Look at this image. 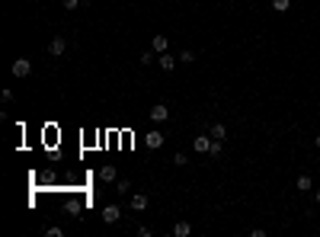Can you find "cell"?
Masks as SVG:
<instances>
[{
    "instance_id": "obj_1",
    "label": "cell",
    "mask_w": 320,
    "mask_h": 237,
    "mask_svg": "<svg viewBox=\"0 0 320 237\" xmlns=\"http://www.w3.org/2000/svg\"><path fill=\"white\" fill-rule=\"evenodd\" d=\"M10 71H13V77H29L32 74V61L29 58H16V61L10 64Z\"/></svg>"
},
{
    "instance_id": "obj_2",
    "label": "cell",
    "mask_w": 320,
    "mask_h": 237,
    "mask_svg": "<svg viewBox=\"0 0 320 237\" xmlns=\"http://www.w3.org/2000/svg\"><path fill=\"white\" fill-rule=\"evenodd\" d=\"M192 151H196V154H208V151H212V135L192 138Z\"/></svg>"
},
{
    "instance_id": "obj_3",
    "label": "cell",
    "mask_w": 320,
    "mask_h": 237,
    "mask_svg": "<svg viewBox=\"0 0 320 237\" xmlns=\"http://www.w3.org/2000/svg\"><path fill=\"white\" fill-rule=\"evenodd\" d=\"M147 115H151L154 122H167V119H170V106H167V103H157V106H151Z\"/></svg>"
},
{
    "instance_id": "obj_4",
    "label": "cell",
    "mask_w": 320,
    "mask_h": 237,
    "mask_svg": "<svg viewBox=\"0 0 320 237\" xmlns=\"http://www.w3.org/2000/svg\"><path fill=\"white\" fill-rule=\"evenodd\" d=\"M144 141H147V147H151V151H157V147H163V141H167V138H163V131L154 128V131H147Z\"/></svg>"
},
{
    "instance_id": "obj_5",
    "label": "cell",
    "mask_w": 320,
    "mask_h": 237,
    "mask_svg": "<svg viewBox=\"0 0 320 237\" xmlns=\"http://www.w3.org/2000/svg\"><path fill=\"white\" fill-rule=\"evenodd\" d=\"M64 48H68V38H64V36H54L52 42H48V52H52L54 58H58V55H64Z\"/></svg>"
},
{
    "instance_id": "obj_6",
    "label": "cell",
    "mask_w": 320,
    "mask_h": 237,
    "mask_svg": "<svg viewBox=\"0 0 320 237\" xmlns=\"http://www.w3.org/2000/svg\"><path fill=\"white\" fill-rule=\"evenodd\" d=\"M119 218H122V208H119V205H106V208H103V221H106V224H115Z\"/></svg>"
},
{
    "instance_id": "obj_7",
    "label": "cell",
    "mask_w": 320,
    "mask_h": 237,
    "mask_svg": "<svg viewBox=\"0 0 320 237\" xmlns=\"http://www.w3.org/2000/svg\"><path fill=\"white\" fill-rule=\"evenodd\" d=\"M99 180H103V183H115V180H119V170H115L112 164H106V167L99 170Z\"/></svg>"
},
{
    "instance_id": "obj_8",
    "label": "cell",
    "mask_w": 320,
    "mask_h": 237,
    "mask_svg": "<svg viewBox=\"0 0 320 237\" xmlns=\"http://www.w3.org/2000/svg\"><path fill=\"white\" fill-rule=\"evenodd\" d=\"M128 205L135 208V212H144V208H147V196H144V192H135V196L128 199Z\"/></svg>"
},
{
    "instance_id": "obj_9",
    "label": "cell",
    "mask_w": 320,
    "mask_h": 237,
    "mask_svg": "<svg viewBox=\"0 0 320 237\" xmlns=\"http://www.w3.org/2000/svg\"><path fill=\"white\" fill-rule=\"evenodd\" d=\"M151 48H154L157 55H163V52L170 48V38H167V36H154V38H151Z\"/></svg>"
},
{
    "instance_id": "obj_10",
    "label": "cell",
    "mask_w": 320,
    "mask_h": 237,
    "mask_svg": "<svg viewBox=\"0 0 320 237\" xmlns=\"http://www.w3.org/2000/svg\"><path fill=\"white\" fill-rule=\"evenodd\" d=\"M192 234V224L189 221H176L173 224V237H189Z\"/></svg>"
},
{
    "instance_id": "obj_11",
    "label": "cell",
    "mask_w": 320,
    "mask_h": 237,
    "mask_svg": "<svg viewBox=\"0 0 320 237\" xmlns=\"http://www.w3.org/2000/svg\"><path fill=\"white\" fill-rule=\"evenodd\" d=\"M157 64H160V68H163V71H173V68H176V61H173V55H170V52L157 55Z\"/></svg>"
},
{
    "instance_id": "obj_12",
    "label": "cell",
    "mask_w": 320,
    "mask_h": 237,
    "mask_svg": "<svg viewBox=\"0 0 320 237\" xmlns=\"http://www.w3.org/2000/svg\"><path fill=\"white\" fill-rule=\"evenodd\" d=\"M208 135H212V138H218V141H224V138H228V128H224L221 122H214V125H212V131H208Z\"/></svg>"
},
{
    "instance_id": "obj_13",
    "label": "cell",
    "mask_w": 320,
    "mask_h": 237,
    "mask_svg": "<svg viewBox=\"0 0 320 237\" xmlns=\"http://www.w3.org/2000/svg\"><path fill=\"white\" fill-rule=\"evenodd\" d=\"M298 189H301V192L314 189V180H311V176H307V173H301V176H298Z\"/></svg>"
},
{
    "instance_id": "obj_14",
    "label": "cell",
    "mask_w": 320,
    "mask_h": 237,
    "mask_svg": "<svg viewBox=\"0 0 320 237\" xmlns=\"http://www.w3.org/2000/svg\"><path fill=\"white\" fill-rule=\"evenodd\" d=\"M221 151H224V141L212 138V151H208V157H221Z\"/></svg>"
},
{
    "instance_id": "obj_15",
    "label": "cell",
    "mask_w": 320,
    "mask_h": 237,
    "mask_svg": "<svg viewBox=\"0 0 320 237\" xmlns=\"http://www.w3.org/2000/svg\"><path fill=\"white\" fill-rule=\"evenodd\" d=\"M288 7H291V0H272V10H275V13H288Z\"/></svg>"
},
{
    "instance_id": "obj_16",
    "label": "cell",
    "mask_w": 320,
    "mask_h": 237,
    "mask_svg": "<svg viewBox=\"0 0 320 237\" xmlns=\"http://www.w3.org/2000/svg\"><path fill=\"white\" fill-rule=\"evenodd\" d=\"M154 61H157V52H154V48H151V52H144V55H141V64H154Z\"/></svg>"
},
{
    "instance_id": "obj_17",
    "label": "cell",
    "mask_w": 320,
    "mask_h": 237,
    "mask_svg": "<svg viewBox=\"0 0 320 237\" xmlns=\"http://www.w3.org/2000/svg\"><path fill=\"white\" fill-rule=\"evenodd\" d=\"M186 164H189V157H186V154H176V157H173V167H186Z\"/></svg>"
},
{
    "instance_id": "obj_18",
    "label": "cell",
    "mask_w": 320,
    "mask_h": 237,
    "mask_svg": "<svg viewBox=\"0 0 320 237\" xmlns=\"http://www.w3.org/2000/svg\"><path fill=\"white\" fill-rule=\"evenodd\" d=\"M179 61H183V64H192V61H196V55H192V52H189V48H186V52H183V55H179Z\"/></svg>"
},
{
    "instance_id": "obj_19",
    "label": "cell",
    "mask_w": 320,
    "mask_h": 237,
    "mask_svg": "<svg viewBox=\"0 0 320 237\" xmlns=\"http://www.w3.org/2000/svg\"><path fill=\"white\" fill-rule=\"evenodd\" d=\"M115 189H119V192H128V189H131V180H119V183H115Z\"/></svg>"
},
{
    "instance_id": "obj_20",
    "label": "cell",
    "mask_w": 320,
    "mask_h": 237,
    "mask_svg": "<svg viewBox=\"0 0 320 237\" xmlns=\"http://www.w3.org/2000/svg\"><path fill=\"white\" fill-rule=\"evenodd\" d=\"M45 234H48V237H61V234H64V231H61V228H58V224H52V228H45Z\"/></svg>"
},
{
    "instance_id": "obj_21",
    "label": "cell",
    "mask_w": 320,
    "mask_h": 237,
    "mask_svg": "<svg viewBox=\"0 0 320 237\" xmlns=\"http://www.w3.org/2000/svg\"><path fill=\"white\" fill-rule=\"evenodd\" d=\"M61 3H64V10H77L80 3H84V0H61Z\"/></svg>"
},
{
    "instance_id": "obj_22",
    "label": "cell",
    "mask_w": 320,
    "mask_h": 237,
    "mask_svg": "<svg viewBox=\"0 0 320 237\" xmlns=\"http://www.w3.org/2000/svg\"><path fill=\"white\" fill-rule=\"evenodd\" d=\"M314 202H317V205H320V186H317V189H314Z\"/></svg>"
},
{
    "instance_id": "obj_23",
    "label": "cell",
    "mask_w": 320,
    "mask_h": 237,
    "mask_svg": "<svg viewBox=\"0 0 320 237\" xmlns=\"http://www.w3.org/2000/svg\"><path fill=\"white\" fill-rule=\"evenodd\" d=\"M314 147H317V151H320V135H317V138H314Z\"/></svg>"
},
{
    "instance_id": "obj_24",
    "label": "cell",
    "mask_w": 320,
    "mask_h": 237,
    "mask_svg": "<svg viewBox=\"0 0 320 237\" xmlns=\"http://www.w3.org/2000/svg\"><path fill=\"white\" fill-rule=\"evenodd\" d=\"M317 167H320V157H317Z\"/></svg>"
}]
</instances>
